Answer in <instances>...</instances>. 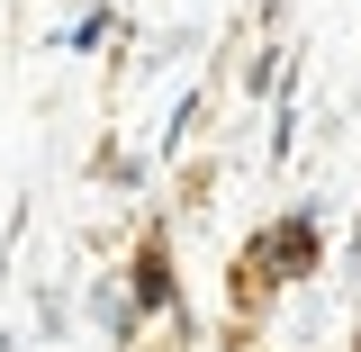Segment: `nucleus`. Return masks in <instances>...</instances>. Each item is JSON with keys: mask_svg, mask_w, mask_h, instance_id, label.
I'll return each mask as SVG.
<instances>
[{"mask_svg": "<svg viewBox=\"0 0 361 352\" xmlns=\"http://www.w3.org/2000/svg\"><path fill=\"white\" fill-rule=\"evenodd\" d=\"M127 289H135V308H145V316L172 308V244H163V235H145V253H135V280H127Z\"/></svg>", "mask_w": 361, "mask_h": 352, "instance_id": "2", "label": "nucleus"}, {"mask_svg": "<svg viewBox=\"0 0 361 352\" xmlns=\"http://www.w3.org/2000/svg\"><path fill=\"white\" fill-rule=\"evenodd\" d=\"M325 262V226L316 208H289V217L253 226V244H244V289H289V280H307Z\"/></svg>", "mask_w": 361, "mask_h": 352, "instance_id": "1", "label": "nucleus"}]
</instances>
